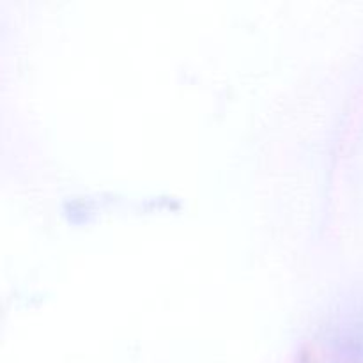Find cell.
Masks as SVG:
<instances>
[]
</instances>
